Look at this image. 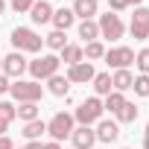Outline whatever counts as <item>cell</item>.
I'll return each instance as SVG.
<instances>
[{
    "instance_id": "obj_27",
    "label": "cell",
    "mask_w": 149,
    "mask_h": 149,
    "mask_svg": "<svg viewBox=\"0 0 149 149\" xmlns=\"http://www.w3.org/2000/svg\"><path fill=\"white\" fill-rule=\"evenodd\" d=\"M132 91H134L137 97H149V76H146V73L134 76V82H132Z\"/></svg>"
},
{
    "instance_id": "obj_4",
    "label": "cell",
    "mask_w": 149,
    "mask_h": 149,
    "mask_svg": "<svg viewBox=\"0 0 149 149\" xmlns=\"http://www.w3.org/2000/svg\"><path fill=\"white\" fill-rule=\"evenodd\" d=\"M73 123H76V120H73V114L58 111V114H53V120L47 123V134H50L56 143H61L64 137H70V134H73V129H76Z\"/></svg>"
},
{
    "instance_id": "obj_23",
    "label": "cell",
    "mask_w": 149,
    "mask_h": 149,
    "mask_svg": "<svg viewBox=\"0 0 149 149\" xmlns=\"http://www.w3.org/2000/svg\"><path fill=\"white\" fill-rule=\"evenodd\" d=\"M18 120H24V123L38 120V102H21L18 105Z\"/></svg>"
},
{
    "instance_id": "obj_22",
    "label": "cell",
    "mask_w": 149,
    "mask_h": 149,
    "mask_svg": "<svg viewBox=\"0 0 149 149\" xmlns=\"http://www.w3.org/2000/svg\"><path fill=\"white\" fill-rule=\"evenodd\" d=\"M44 44H47L50 50H58V53H61V50L67 47V35H64V32H58V29H53V32L44 38Z\"/></svg>"
},
{
    "instance_id": "obj_13",
    "label": "cell",
    "mask_w": 149,
    "mask_h": 149,
    "mask_svg": "<svg viewBox=\"0 0 149 149\" xmlns=\"http://www.w3.org/2000/svg\"><path fill=\"white\" fill-rule=\"evenodd\" d=\"M73 15L76 18H82V21H94V15L100 12V3L97 0H73Z\"/></svg>"
},
{
    "instance_id": "obj_17",
    "label": "cell",
    "mask_w": 149,
    "mask_h": 149,
    "mask_svg": "<svg viewBox=\"0 0 149 149\" xmlns=\"http://www.w3.org/2000/svg\"><path fill=\"white\" fill-rule=\"evenodd\" d=\"M26 140H41L44 134H47V123L38 117V120H29V123H24V132H21Z\"/></svg>"
},
{
    "instance_id": "obj_38",
    "label": "cell",
    "mask_w": 149,
    "mask_h": 149,
    "mask_svg": "<svg viewBox=\"0 0 149 149\" xmlns=\"http://www.w3.org/2000/svg\"><path fill=\"white\" fill-rule=\"evenodd\" d=\"M140 3H143V0H129V6H134V9H137Z\"/></svg>"
},
{
    "instance_id": "obj_7",
    "label": "cell",
    "mask_w": 149,
    "mask_h": 149,
    "mask_svg": "<svg viewBox=\"0 0 149 149\" xmlns=\"http://www.w3.org/2000/svg\"><path fill=\"white\" fill-rule=\"evenodd\" d=\"M97 26H100V35H102V38H108V41H117V38H123V32H126V26H123L120 15H114V12L100 15Z\"/></svg>"
},
{
    "instance_id": "obj_5",
    "label": "cell",
    "mask_w": 149,
    "mask_h": 149,
    "mask_svg": "<svg viewBox=\"0 0 149 149\" xmlns=\"http://www.w3.org/2000/svg\"><path fill=\"white\" fill-rule=\"evenodd\" d=\"M58 64H61V58H58V56H38L35 61H29V64H26V70L32 73V79H35V82H41V79L56 76V73H58Z\"/></svg>"
},
{
    "instance_id": "obj_16",
    "label": "cell",
    "mask_w": 149,
    "mask_h": 149,
    "mask_svg": "<svg viewBox=\"0 0 149 149\" xmlns=\"http://www.w3.org/2000/svg\"><path fill=\"white\" fill-rule=\"evenodd\" d=\"M132 82H134L132 70H114V76H111V91H117V94L132 91Z\"/></svg>"
},
{
    "instance_id": "obj_8",
    "label": "cell",
    "mask_w": 149,
    "mask_h": 149,
    "mask_svg": "<svg viewBox=\"0 0 149 149\" xmlns=\"http://www.w3.org/2000/svg\"><path fill=\"white\" fill-rule=\"evenodd\" d=\"M129 29H132L134 41H146V38H149V9H146V6H137V9H134Z\"/></svg>"
},
{
    "instance_id": "obj_6",
    "label": "cell",
    "mask_w": 149,
    "mask_h": 149,
    "mask_svg": "<svg viewBox=\"0 0 149 149\" xmlns=\"http://www.w3.org/2000/svg\"><path fill=\"white\" fill-rule=\"evenodd\" d=\"M105 64L108 67H114V70H129L132 64H134V50L132 47H111V50H105Z\"/></svg>"
},
{
    "instance_id": "obj_35",
    "label": "cell",
    "mask_w": 149,
    "mask_h": 149,
    "mask_svg": "<svg viewBox=\"0 0 149 149\" xmlns=\"http://www.w3.org/2000/svg\"><path fill=\"white\" fill-rule=\"evenodd\" d=\"M6 129H9V123L3 120V114H0V137H3V134H6Z\"/></svg>"
},
{
    "instance_id": "obj_32",
    "label": "cell",
    "mask_w": 149,
    "mask_h": 149,
    "mask_svg": "<svg viewBox=\"0 0 149 149\" xmlns=\"http://www.w3.org/2000/svg\"><path fill=\"white\" fill-rule=\"evenodd\" d=\"M9 85H12V79L0 73V94H9Z\"/></svg>"
},
{
    "instance_id": "obj_21",
    "label": "cell",
    "mask_w": 149,
    "mask_h": 149,
    "mask_svg": "<svg viewBox=\"0 0 149 149\" xmlns=\"http://www.w3.org/2000/svg\"><path fill=\"white\" fill-rule=\"evenodd\" d=\"M91 82H94L97 97H108V94H111V73H97Z\"/></svg>"
},
{
    "instance_id": "obj_24",
    "label": "cell",
    "mask_w": 149,
    "mask_h": 149,
    "mask_svg": "<svg viewBox=\"0 0 149 149\" xmlns=\"http://www.w3.org/2000/svg\"><path fill=\"white\" fill-rule=\"evenodd\" d=\"M134 120H137V105L126 100V102H123V108L117 111V123H134Z\"/></svg>"
},
{
    "instance_id": "obj_2",
    "label": "cell",
    "mask_w": 149,
    "mask_h": 149,
    "mask_svg": "<svg viewBox=\"0 0 149 149\" xmlns=\"http://www.w3.org/2000/svg\"><path fill=\"white\" fill-rule=\"evenodd\" d=\"M9 94L18 100V102H38L44 97V85L35 82V79H15L9 85Z\"/></svg>"
},
{
    "instance_id": "obj_9",
    "label": "cell",
    "mask_w": 149,
    "mask_h": 149,
    "mask_svg": "<svg viewBox=\"0 0 149 149\" xmlns=\"http://www.w3.org/2000/svg\"><path fill=\"white\" fill-rule=\"evenodd\" d=\"M26 58H24V53H9V56H3V76H9V79H21L24 73H26Z\"/></svg>"
},
{
    "instance_id": "obj_29",
    "label": "cell",
    "mask_w": 149,
    "mask_h": 149,
    "mask_svg": "<svg viewBox=\"0 0 149 149\" xmlns=\"http://www.w3.org/2000/svg\"><path fill=\"white\" fill-rule=\"evenodd\" d=\"M0 114H3V120H6V123H12V120L18 117V108H15L12 102H0Z\"/></svg>"
},
{
    "instance_id": "obj_36",
    "label": "cell",
    "mask_w": 149,
    "mask_h": 149,
    "mask_svg": "<svg viewBox=\"0 0 149 149\" xmlns=\"http://www.w3.org/2000/svg\"><path fill=\"white\" fill-rule=\"evenodd\" d=\"M143 149H149V123H146V132H143Z\"/></svg>"
},
{
    "instance_id": "obj_31",
    "label": "cell",
    "mask_w": 149,
    "mask_h": 149,
    "mask_svg": "<svg viewBox=\"0 0 149 149\" xmlns=\"http://www.w3.org/2000/svg\"><path fill=\"white\" fill-rule=\"evenodd\" d=\"M129 9V0H108V12H123Z\"/></svg>"
},
{
    "instance_id": "obj_33",
    "label": "cell",
    "mask_w": 149,
    "mask_h": 149,
    "mask_svg": "<svg viewBox=\"0 0 149 149\" xmlns=\"http://www.w3.org/2000/svg\"><path fill=\"white\" fill-rule=\"evenodd\" d=\"M0 149H15V143H12V140L3 134V137H0Z\"/></svg>"
},
{
    "instance_id": "obj_40",
    "label": "cell",
    "mask_w": 149,
    "mask_h": 149,
    "mask_svg": "<svg viewBox=\"0 0 149 149\" xmlns=\"http://www.w3.org/2000/svg\"><path fill=\"white\" fill-rule=\"evenodd\" d=\"M0 73H3V58H0Z\"/></svg>"
},
{
    "instance_id": "obj_1",
    "label": "cell",
    "mask_w": 149,
    "mask_h": 149,
    "mask_svg": "<svg viewBox=\"0 0 149 149\" xmlns=\"http://www.w3.org/2000/svg\"><path fill=\"white\" fill-rule=\"evenodd\" d=\"M9 41H12L15 53H41V44H44V38L29 26H15Z\"/></svg>"
},
{
    "instance_id": "obj_14",
    "label": "cell",
    "mask_w": 149,
    "mask_h": 149,
    "mask_svg": "<svg viewBox=\"0 0 149 149\" xmlns=\"http://www.w3.org/2000/svg\"><path fill=\"white\" fill-rule=\"evenodd\" d=\"M29 18H32V24H50V21H53V6H50V0H38V3H32Z\"/></svg>"
},
{
    "instance_id": "obj_18",
    "label": "cell",
    "mask_w": 149,
    "mask_h": 149,
    "mask_svg": "<svg viewBox=\"0 0 149 149\" xmlns=\"http://www.w3.org/2000/svg\"><path fill=\"white\" fill-rule=\"evenodd\" d=\"M67 67H73V64H79V61H85V53H82V47L79 44H67L64 50H61V56H58Z\"/></svg>"
},
{
    "instance_id": "obj_11",
    "label": "cell",
    "mask_w": 149,
    "mask_h": 149,
    "mask_svg": "<svg viewBox=\"0 0 149 149\" xmlns=\"http://www.w3.org/2000/svg\"><path fill=\"white\" fill-rule=\"evenodd\" d=\"M94 134H97L100 143H114V140L120 137V123H114V120H100Z\"/></svg>"
},
{
    "instance_id": "obj_34",
    "label": "cell",
    "mask_w": 149,
    "mask_h": 149,
    "mask_svg": "<svg viewBox=\"0 0 149 149\" xmlns=\"http://www.w3.org/2000/svg\"><path fill=\"white\" fill-rule=\"evenodd\" d=\"M21 149H44V143H41V140H29V143L21 146Z\"/></svg>"
},
{
    "instance_id": "obj_25",
    "label": "cell",
    "mask_w": 149,
    "mask_h": 149,
    "mask_svg": "<svg viewBox=\"0 0 149 149\" xmlns=\"http://www.w3.org/2000/svg\"><path fill=\"white\" fill-rule=\"evenodd\" d=\"M123 102H126V97H123V94H117V91H111V94L105 97L102 108H105V111H111V114H117V111L123 108Z\"/></svg>"
},
{
    "instance_id": "obj_15",
    "label": "cell",
    "mask_w": 149,
    "mask_h": 149,
    "mask_svg": "<svg viewBox=\"0 0 149 149\" xmlns=\"http://www.w3.org/2000/svg\"><path fill=\"white\" fill-rule=\"evenodd\" d=\"M73 21H76V15H73V9H56L53 12V26L58 29V32H67L70 26H73Z\"/></svg>"
},
{
    "instance_id": "obj_28",
    "label": "cell",
    "mask_w": 149,
    "mask_h": 149,
    "mask_svg": "<svg viewBox=\"0 0 149 149\" xmlns=\"http://www.w3.org/2000/svg\"><path fill=\"white\" fill-rule=\"evenodd\" d=\"M134 64H137L140 73H146V76H149V47H143V50L134 56Z\"/></svg>"
},
{
    "instance_id": "obj_3",
    "label": "cell",
    "mask_w": 149,
    "mask_h": 149,
    "mask_svg": "<svg viewBox=\"0 0 149 149\" xmlns=\"http://www.w3.org/2000/svg\"><path fill=\"white\" fill-rule=\"evenodd\" d=\"M102 100L100 97H88L76 111H73V120H76L79 126H94V123H100L102 120Z\"/></svg>"
},
{
    "instance_id": "obj_26",
    "label": "cell",
    "mask_w": 149,
    "mask_h": 149,
    "mask_svg": "<svg viewBox=\"0 0 149 149\" xmlns=\"http://www.w3.org/2000/svg\"><path fill=\"white\" fill-rule=\"evenodd\" d=\"M82 53L88 56V61H97V58H102V56H105V47H102V41H91V44H85V47H82Z\"/></svg>"
},
{
    "instance_id": "obj_10",
    "label": "cell",
    "mask_w": 149,
    "mask_h": 149,
    "mask_svg": "<svg viewBox=\"0 0 149 149\" xmlns=\"http://www.w3.org/2000/svg\"><path fill=\"white\" fill-rule=\"evenodd\" d=\"M94 76H97V70L91 61H79V64L67 67V82H91Z\"/></svg>"
},
{
    "instance_id": "obj_39",
    "label": "cell",
    "mask_w": 149,
    "mask_h": 149,
    "mask_svg": "<svg viewBox=\"0 0 149 149\" xmlns=\"http://www.w3.org/2000/svg\"><path fill=\"white\" fill-rule=\"evenodd\" d=\"M6 12V0H0V15H3Z\"/></svg>"
},
{
    "instance_id": "obj_30",
    "label": "cell",
    "mask_w": 149,
    "mask_h": 149,
    "mask_svg": "<svg viewBox=\"0 0 149 149\" xmlns=\"http://www.w3.org/2000/svg\"><path fill=\"white\" fill-rule=\"evenodd\" d=\"M32 3H35V0H9V6H12L18 15H21V12H29V9H32Z\"/></svg>"
},
{
    "instance_id": "obj_37",
    "label": "cell",
    "mask_w": 149,
    "mask_h": 149,
    "mask_svg": "<svg viewBox=\"0 0 149 149\" xmlns=\"http://www.w3.org/2000/svg\"><path fill=\"white\" fill-rule=\"evenodd\" d=\"M44 149H61V143H56V140H50V143H44Z\"/></svg>"
},
{
    "instance_id": "obj_12",
    "label": "cell",
    "mask_w": 149,
    "mask_h": 149,
    "mask_svg": "<svg viewBox=\"0 0 149 149\" xmlns=\"http://www.w3.org/2000/svg\"><path fill=\"white\" fill-rule=\"evenodd\" d=\"M70 140H73V146H76V149H91V146L97 143V134H94L91 126H79V129H73Z\"/></svg>"
},
{
    "instance_id": "obj_20",
    "label": "cell",
    "mask_w": 149,
    "mask_h": 149,
    "mask_svg": "<svg viewBox=\"0 0 149 149\" xmlns=\"http://www.w3.org/2000/svg\"><path fill=\"white\" fill-rule=\"evenodd\" d=\"M79 38H82L85 44L100 41V26H97V21H82V24H79Z\"/></svg>"
},
{
    "instance_id": "obj_19",
    "label": "cell",
    "mask_w": 149,
    "mask_h": 149,
    "mask_svg": "<svg viewBox=\"0 0 149 149\" xmlns=\"http://www.w3.org/2000/svg\"><path fill=\"white\" fill-rule=\"evenodd\" d=\"M47 91L53 94V97H67V91H70V82H67V76H50L47 79Z\"/></svg>"
}]
</instances>
